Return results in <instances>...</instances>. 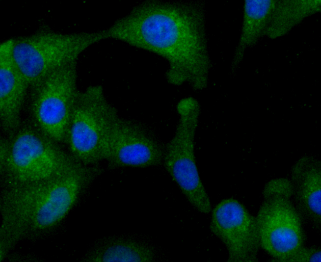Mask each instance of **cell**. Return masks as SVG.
Returning <instances> with one entry per match:
<instances>
[{"instance_id": "obj_2", "label": "cell", "mask_w": 321, "mask_h": 262, "mask_svg": "<svg viewBox=\"0 0 321 262\" xmlns=\"http://www.w3.org/2000/svg\"><path fill=\"white\" fill-rule=\"evenodd\" d=\"M102 172L97 165L80 163L47 181L3 187L0 206V261L19 241L58 225Z\"/></svg>"}, {"instance_id": "obj_8", "label": "cell", "mask_w": 321, "mask_h": 262, "mask_svg": "<svg viewBox=\"0 0 321 262\" xmlns=\"http://www.w3.org/2000/svg\"><path fill=\"white\" fill-rule=\"evenodd\" d=\"M30 88V110L33 122L54 140L65 142L80 92L78 61L54 70Z\"/></svg>"}, {"instance_id": "obj_16", "label": "cell", "mask_w": 321, "mask_h": 262, "mask_svg": "<svg viewBox=\"0 0 321 262\" xmlns=\"http://www.w3.org/2000/svg\"><path fill=\"white\" fill-rule=\"evenodd\" d=\"M321 250L318 247L303 246L285 262H321Z\"/></svg>"}, {"instance_id": "obj_15", "label": "cell", "mask_w": 321, "mask_h": 262, "mask_svg": "<svg viewBox=\"0 0 321 262\" xmlns=\"http://www.w3.org/2000/svg\"><path fill=\"white\" fill-rule=\"evenodd\" d=\"M155 254L149 246L130 239L109 238L99 243L84 256L87 262H150Z\"/></svg>"}, {"instance_id": "obj_10", "label": "cell", "mask_w": 321, "mask_h": 262, "mask_svg": "<svg viewBox=\"0 0 321 262\" xmlns=\"http://www.w3.org/2000/svg\"><path fill=\"white\" fill-rule=\"evenodd\" d=\"M211 232L224 244L228 262H256L261 247L256 217L238 200L226 198L214 209Z\"/></svg>"}, {"instance_id": "obj_5", "label": "cell", "mask_w": 321, "mask_h": 262, "mask_svg": "<svg viewBox=\"0 0 321 262\" xmlns=\"http://www.w3.org/2000/svg\"><path fill=\"white\" fill-rule=\"evenodd\" d=\"M120 117L102 85L93 84L80 90L65 140L70 153L86 165L106 160Z\"/></svg>"}, {"instance_id": "obj_11", "label": "cell", "mask_w": 321, "mask_h": 262, "mask_svg": "<svg viewBox=\"0 0 321 262\" xmlns=\"http://www.w3.org/2000/svg\"><path fill=\"white\" fill-rule=\"evenodd\" d=\"M13 38L0 44V120L8 134L21 125V114L29 85L12 54Z\"/></svg>"}, {"instance_id": "obj_1", "label": "cell", "mask_w": 321, "mask_h": 262, "mask_svg": "<svg viewBox=\"0 0 321 262\" xmlns=\"http://www.w3.org/2000/svg\"><path fill=\"white\" fill-rule=\"evenodd\" d=\"M105 29L107 39L165 59L170 84L187 83L195 91L206 88L211 60L202 2L146 1Z\"/></svg>"}, {"instance_id": "obj_4", "label": "cell", "mask_w": 321, "mask_h": 262, "mask_svg": "<svg viewBox=\"0 0 321 262\" xmlns=\"http://www.w3.org/2000/svg\"><path fill=\"white\" fill-rule=\"evenodd\" d=\"M106 39L105 29L63 32L43 28L13 38L12 54L31 87L54 70L78 61L87 49Z\"/></svg>"}, {"instance_id": "obj_3", "label": "cell", "mask_w": 321, "mask_h": 262, "mask_svg": "<svg viewBox=\"0 0 321 262\" xmlns=\"http://www.w3.org/2000/svg\"><path fill=\"white\" fill-rule=\"evenodd\" d=\"M8 151L0 161L3 187L41 182L62 175L82 163L33 121L9 134Z\"/></svg>"}, {"instance_id": "obj_13", "label": "cell", "mask_w": 321, "mask_h": 262, "mask_svg": "<svg viewBox=\"0 0 321 262\" xmlns=\"http://www.w3.org/2000/svg\"><path fill=\"white\" fill-rule=\"evenodd\" d=\"M277 0H244L241 33L231 64L232 71L239 67L247 50L266 36Z\"/></svg>"}, {"instance_id": "obj_9", "label": "cell", "mask_w": 321, "mask_h": 262, "mask_svg": "<svg viewBox=\"0 0 321 262\" xmlns=\"http://www.w3.org/2000/svg\"><path fill=\"white\" fill-rule=\"evenodd\" d=\"M165 145L148 124L120 117L106 160L111 169L158 166L163 164Z\"/></svg>"}, {"instance_id": "obj_12", "label": "cell", "mask_w": 321, "mask_h": 262, "mask_svg": "<svg viewBox=\"0 0 321 262\" xmlns=\"http://www.w3.org/2000/svg\"><path fill=\"white\" fill-rule=\"evenodd\" d=\"M292 197L300 216L317 232L321 230V168L310 156L299 158L291 171Z\"/></svg>"}, {"instance_id": "obj_7", "label": "cell", "mask_w": 321, "mask_h": 262, "mask_svg": "<svg viewBox=\"0 0 321 262\" xmlns=\"http://www.w3.org/2000/svg\"><path fill=\"white\" fill-rule=\"evenodd\" d=\"M256 217L261 247L272 262L285 261L304 246L301 216L292 201L290 181L271 180L263 191Z\"/></svg>"}, {"instance_id": "obj_6", "label": "cell", "mask_w": 321, "mask_h": 262, "mask_svg": "<svg viewBox=\"0 0 321 262\" xmlns=\"http://www.w3.org/2000/svg\"><path fill=\"white\" fill-rule=\"evenodd\" d=\"M178 119L165 145L163 164L191 205L201 213L211 210V203L201 179L195 157V141L200 115L198 101L191 97L177 104Z\"/></svg>"}, {"instance_id": "obj_14", "label": "cell", "mask_w": 321, "mask_h": 262, "mask_svg": "<svg viewBox=\"0 0 321 262\" xmlns=\"http://www.w3.org/2000/svg\"><path fill=\"white\" fill-rule=\"evenodd\" d=\"M321 10V0H277L266 36L272 40L284 37Z\"/></svg>"}]
</instances>
